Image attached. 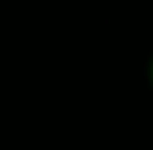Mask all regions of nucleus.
<instances>
[{
	"label": "nucleus",
	"mask_w": 153,
	"mask_h": 150,
	"mask_svg": "<svg viewBox=\"0 0 153 150\" xmlns=\"http://www.w3.org/2000/svg\"><path fill=\"white\" fill-rule=\"evenodd\" d=\"M150 79H153V65H150Z\"/></svg>",
	"instance_id": "nucleus-1"
}]
</instances>
